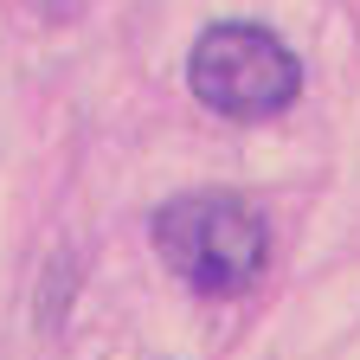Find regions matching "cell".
Listing matches in <instances>:
<instances>
[{
	"mask_svg": "<svg viewBox=\"0 0 360 360\" xmlns=\"http://www.w3.org/2000/svg\"><path fill=\"white\" fill-rule=\"evenodd\" d=\"M187 90L219 122H277L302 103V58L257 20H212L187 45Z\"/></svg>",
	"mask_w": 360,
	"mask_h": 360,
	"instance_id": "7a4b0ae2",
	"label": "cell"
},
{
	"mask_svg": "<svg viewBox=\"0 0 360 360\" xmlns=\"http://www.w3.org/2000/svg\"><path fill=\"white\" fill-rule=\"evenodd\" d=\"M161 270L206 302H238L270 270V219L232 187H187L148 212Z\"/></svg>",
	"mask_w": 360,
	"mask_h": 360,
	"instance_id": "6da1fadb",
	"label": "cell"
}]
</instances>
